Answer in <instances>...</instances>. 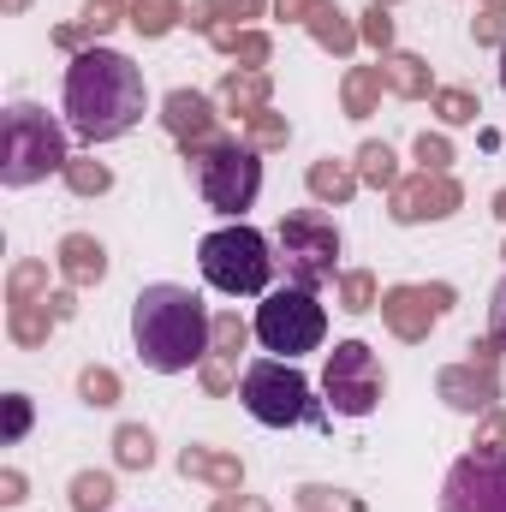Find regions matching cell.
<instances>
[{
  "label": "cell",
  "instance_id": "1",
  "mask_svg": "<svg viewBox=\"0 0 506 512\" xmlns=\"http://www.w3.org/2000/svg\"><path fill=\"white\" fill-rule=\"evenodd\" d=\"M149 108V84H143V66H131L120 48H84L72 54L66 66V114L72 131L84 143H114L126 137Z\"/></svg>",
  "mask_w": 506,
  "mask_h": 512
},
{
  "label": "cell",
  "instance_id": "2",
  "mask_svg": "<svg viewBox=\"0 0 506 512\" xmlns=\"http://www.w3.org/2000/svg\"><path fill=\"white\" fill-rule=\"evenodd\" d=\"M209 340H215V316L203 310V298L191 286L161 280L131 298V346L155 376L197 370L209 358Z\"/></svg>",
  "mask_w": 506,
  "mask_h": 512
},
{
  "label": "cell",
  "instance_id": "3",
  "mask_svg": "<svg viewBox=\"0 0 506 512\" xmlns=\"http://www.w3.org/2000/svg\"><path fill=\"white\" fill-rule=\"evenodd\" d=\"M66 161H72L66 131L48 108H36V102L6 108V131H0V185L6 191L42 185L48 173H66Z\"/></svg>",
  "mask_w": 506,
  "mask_h": 512
},
{
  "label": "cell",
  "instance_id": "4",
  "mask_svg": "<svg viewBox=\"0 0 506 512\" xmlns=\"http://www.w3.org/2000/svg\"><path fill=\"white\" fill-rule=\"evenodd\" d=\"M185 173H191V185L203 191V203L215 209V215H245L256 203V191H262V161H256V149L245 137H209V143H191L185 149Z\"/></svg>",
  "mask_w": 506,
  "mask_h": 512
},
{
  "label": "cell",
  "instance_id": "5",
  "mask_svg": "<svg viewBox=\"0 0 506 512\" xmlns=\"http://www.w3.org/2000/svg\"><path fill=\"white\" fill-rule=\"evenodd\" d=\"M239 399H245V411L262 429H298V423L322 429L328 423L322 399H310V382L292 370V358H256V364H245Z\"/></svg>",
  "mask_w": 506,
  "mask_h": 512
},
{
  "label": "cell",
  "instance_id": "6",
  "mask_svg": "<svg viewBox=\"0 0 506 512\" xmlns=\"http://www.w3.org/2000/svg\"><path fill=\"white\" fill-rule=\"evenodd\" d=\"M274 262H280V256L268 251V239H262L256 227H245V221H233V227H221V233H209V239L197 245L203 280H209L215 292H227V298H256V292H268Z\"/></svg>",
  "mask_w": 506,
  "mask_h": 512
},
{
  "label": "cell",
  "instance_id": "7",
  "mask_svg": "<svg viewBox=\"0 0 506 512\" xmlns=\"http://www.w3.org/2000/svg\"><path fill=\"white\" fill-rule=\"evenodd\" d=\"M274 251L286 262L292 286H328L340 280V227L322 215V209H292L280 215V233H274Z\"/></svg>",
  "mask_w": 506,
  "mask_h": 512
},
{
  "label": "cell",
  "instance_id": "8",
  "mask_svg": "<svg viewBox=\"0 0 506 512\" xmlns=\"http://www.w3.org/2000/svg\"><path fill=\"white\" fill-rule=\"evenodd\" d=\"M322 334H328V310L316 304L310 286H280V292H268V298L256 304V340H262L268 352H280V358L316 352Z\"/></svg>",
  "mask_w": 506,
  "mask_h": 512
},
{
  "label": "cell",
  "instance_id": "9",
  "mask_svg": "<svg viewBox=\"0 0 506 512\" xmlns=\"http://www.w3.org/2000/svg\"><path fill=\"white\" fill-rule=\"evenodd\" d=\"M381 376L376 352L364 346V340H340L334 352H328V370H322V393H328V405H334V417H370L381 405Z\"/></svg>",
  "mask_w": 506,
  "mask_h": 512
},
{
  "label": "cell",
  "instance_id": "10",
  "mask_svg": "<svg viewBox=\"0 0 506 512\" xmlns=\"http://www.w3.org/2000/svg\"><path fill=\"white\" fill-rule=\"evenodd\" d=\"M441 512H506V453H465L441 483Z\"/></svg>",
  "mask_w": 506,
  "mask_h": 512
},
{
  "label": "cell",
  "instance_id": "11",
  "mask_svg": "<svg viewBox=\"0 0 506 512\" xmlns=\"http://www.w3.org/2000/svg\"><path fill=\"white\" fill-rule=\"evenodd\" d=\"M459 203H465V191H459L453 173H411V179H399V185L387 191V215H393L399 227L447 221V215H459Z\"/></svg>",
  "mask_w": 506,
  "mask_h": 512
},
{
  "label": "cell",
  "instance_id": "12",
  "mask_svg": "<svg viewBox=\"0 0 506 512\" xmlns=\"http://www.w3.org/2000/svg\"><path fill=\"white\" fill-rule=\"evenodd\" d=\"M447 310H453V286H387V292H381V322H387V334L405 340V346L429 340V328H435Z\"/></svg>",
  "mask_w": 506,
  "mask_h": 512
},
{
  "label": "cell",
  "instance_id": "13",
  "mask_svg": "<svg viewBox=\"0 0 506 512\" xmlns=\"http://www.w3.org/2000/svg\"><path fill=\"white\" fill-rule=\"evenodd\" d=\"M435 393H441V405H447V411L483 417V411H495V405H501V376H489V370H477V364L465 358V364H447V370L435 376Z\"/></svg>",
  "mask_w": 506,
  "mask_h": 512
},
{
  "label": "cell",
  "instance_id": "14",
  "mask_svg": "<svg viewBox=\"0 0 506 512\" xmlns=\"http://www.w3.org/2000/svg\"><path fill=\"white\" fill-rule=\"evenodd\" d=\"M161 126L173 131L179 149H191V143L221 137V108H215L203 90H167V102H161Z\"/></svg>",
  "mask_w": 506,
  "mask_h": 512
},
{
  "label": "cell",
  "instance_id": "15",
  "mask_svg": "<svg viewBox=\"0 0 506 512\" xmlns=\"http://www.w3.org/2000/svg\"><path fill=\"white\" fill-rule=\"evenodd\" d=\"M54 268L66 274V286L90 292V286H102V280H108V245H102L96 233H66V239H60V251H54Z\"/></svg>",
  "mask_w": 506,
  "mask_h": 512
},
{
  "label": "cell",
  "instance_id": "16",
  "mask_svg": "<svg viewBox=\"0 0 506 512\" xmlns=\"http://www.w3.org/2000/svg\"><path fill=\"white\" fill-rule=\"evenodd\" d=\"M179 471L197 477V483H209L215 495H239L245 489V459L239 453H221V447H185L179 453Z\"/></svg>",
  "mask_w": 506,
  "mask_h": 512
},
{
  "label": "cell",
  "instance_id": "17",
  "mask_svg": "<svg viewBox=\"0 0 506 512\" xmlns=\"http://www.w3.org/2000/svg\"><path fill=\"white\" fill-rule=\"evenodd\" d=\"M304 185H310V197L322 203V209H340V203H352L358 197V167L352 161H340V155H316L310 161V173H304Z\"/></svg>",
  "mask_w": 506,
  "mask_h": 512
},
{
  "label": "cell",
  "instance_id": "18",
  "mask_svg": "<svg viewBox=\"0 0 506 512\" xmlns=\"http://www.w3.org/2000/svg\"><path fill=\"white\" fill-rule=\"evenodd\" d=\"M381 78H387V96H399V102H423V96H435V72H429L423 54H405V48L381 54Z\"/></svg>",
  "mask_w": 506,
  "mask_h": 512
},
{
  "label": "cell",
  "instance_id": "19",
  "mask_svg": "<svg viewBox=\"0 0 506 512\" xmlns=\"http://www.w3.org/2000/svg\"><path fill=\"white\" fill-rule=\"evenodd\" d=\"M304 30H310V36H316V48H328L334 60H346V54L364 42V36H358V24H352V12H340L334 0H316V6H310V18H304Z\"/></svg>",
  "mask_w": 506,
  "mask_h": 512
},
{
  "label": "cell",
  "instance_id": "20",
  "mask_svg": "<svg viewBox=\"0 0 506 512\" xmlns=\"http://www.w3.org/2000/svg\"><path fill=\"white\" fill-rule=\"evenodd\" d=\"M221 108L233 114V120H251L262 108H274V84H268V72H245V66H233L227 78H221Z\"/></svg>",
  "mask_w": 506,
  "mask_h": 512
},
{
  "label": "cell",
  "instance_id": "21",
  "mask_svg": "<svg viewBox=\"0 0 506 512\" xmlns=\"http://www.w3.org/2000/svg\"><path fill=\"white\" fill-rule=\"evenodd\" d=\"M54 328H60V322H54L48 298H36V304H6V334H12V346L36 352V346H48Z\"/></svg>",
  "mask_w": 506,
  "mask_h": 512
},
{
  "label": "cell",
  "instance_id": "22",
  "mask_svg": "<svg viewBox=\"0 0 506 512\" xmlns=\"http://www.w3.org/2000/svg\"><path fill=\"white\" fill-rule=\"evenodd\" d=\"M381 90H387L381 66H352L346 84H340V108H346V120H370V114L381 108Z\"/></svg>",
  "mask_w": 506,
  "mask_h": 512
},
{
  "label": "cell",
  "instance_id": "23",
  "mask_svg": "<svg viewBox=\"0 0 506 512\" xmlns=\"http://www.w3.org/2000/svg\"><path fill=\"white\" fill-rule=\"evenodd\" d=\"M262 6H274V0H191V12H185V24L191 30H215V24H239L245 30V18H262Z\"/></svg>",
  "mask_w": 506,
  "mask_h": 512
},
{
  "label": "cell",
  "instance_id": "24",
  "mask_svg": "<svg viewBox=\"0 0 506 512\" xmlns=\"http://www.w3.org/2000/svg\"><path fill=\"white\" fill-rule=\"evenodd\" d=\"M185 0H131V30L143 36V42H161V36H173L179 24H185Z\"/></svg>",
  "mask_w": 506,
  "mask_h": 512
},
{
  "label": "cell",
  "instance_id": "25",
  "mask_svg": "<svg viewBox=\"0 0 506 512\" xmlns=\"http://www.w3.org/2000/svg\"><path fill=\"white\" fill-rule=\"evenodd\" d=\"M114 465L120 471H149L155 465V435L143 423H120L114 429Z\"/></svg>",
  "mask_w": 506,
  "mask_h": 512
},
{
  "label": "cell",
  "instance_id": "26",
  "mask_svg": "<svg viewBox=\"0 0 506 512\" xmlns=\"http://www.w3.org/2000/svg\"><path fill=\"white\" fill-rule=\"evenodd\" d=\"M352 167H358V179H364L370 191H393V185H399V155H393L387 143H364Z\"/></svg>",
  "mask_w": 506,
  "mask_h": 512
},
{
  "label": "cell",
  "instance_id": "27",
  "mask_svg": "<svg viewBox=\"0 0 506 512\" xmlns=\"http://www.w3.org/2000/svg\"><path fill=\"white\" fill-rule=\"evenodd\" d=\"M376 304H381L376 274H370V268H346V274H340V310H346V316H370Z\"/></svg>",
  "mask_w": 506,
  "mask_h": 512
},
{
  "label": "cell",
  "instance_id": "28",
  "mask_svg": "<svg viewBox=\"0 0 506 512\" xmlns=\"http://www.w3.org/2000/svg\"><path fill=\"white\" fill-rule=\"evenodd\" d=\"M429 108H435L441 126H471V120L483 114V102H477L471 90H459V84H441V90L429 96Z\"/></svg>",
  "mask_w": 506,
  "mask_h": 512
},
{
  "label": "cell",
  "instance_id": "29",
  "mask_svg": "<svg viewBox=\"0 0 506 512\" xmlns=\"http://www.w3.org/2000/svg\"><path fill=\"white\" fill-rule=\"evenodd\" d=\"M6 298H12V304H36V298H48V262H36V256L12 262V274H6Z\"/></svg>",
  "mask_w": 506,
  "mask_h": 512
},
{
  "label": "cell",
  "instance_id": "30",
  "mask_svg": "<svg viewBox=\"0 0 506 512\" xmlns=\"http://www.w3.org/2000/svg\"><path fill=\"white\" fill-rule=\"evenodd\" d=\"M251 346V328H245V316L239 310H221L215 316V340H209V358H227V364H239V352Z\"/></svg>",
  "mask_w": 506,
  "mask_h": 512
},
{
  "label": "cell",
  "instance_id": "31",
  "mask_svg": "<svg viewBox=\"0 0 506 512\" xmlns=\"http://www.w3.org/2000/svg\"><path fill=\"white\" fill-rule=\"evenodd\" d=\"M114 507V477L108 471H78L72 477V512H108Z\"/></svg>",
  "mask_w": 506,
  "mask_h": 512
},
{
  "label": "cell",
  "instance_id": "32",
  "mask_svg": "<svg viewBox=\"0 0 506 512\" xmlns=\"http://www.w3.org/2000/svg\"><path fill=\"white\" fill-rule=\"evenodd\" d=\"M245 143H251L256 155H262V149H286V143H292V120L274 114V108H262V114L245 120Z\"/></svg>",
  "mask_w": 506,
  "mask_h": 512
},
{
  "label": "cell",
  "instance_id": "33",
  "mask_svg": "<svg viewBox=\"0 0 506 512\" xmlns=\"http://www.w3.org/2000/svg\"><path fill=\"white\" fill-rule=\"evenodd\" d=\"M78 24L102 42V36H114L120 24H131V6L126 0H84V12H78Z\"/></svg>",
  "mask_w": 506,
  "mask_h": 512
},
{
  "label": "cell",
  "instance_id": "34",
  "mask_svg": "<svg viewBox=\"0 0 506 512\" xmlns=\"http://www.w3.org/2000/svg\"><path fill=\"white\" fill-rule=\"evenodd\" d=\"M66 185H72L78 197H102V191H114V173H108L102 161H90V155H72V161H66Z\"/></svg>",
  "mask_w": 506,
  "mask_h": 512
},
{
  "label": "cell",
  "instance_id": "35",
  "mask_svg": "<svg viewBox=\"0 0 506 512\" xmlns=\"http://www.w3.org/2000/svg\"><path fill=\"white\" fill-rule=\"evenodd\" d=\"M298 512H364V501L346 495V489H328V483H304L298 489Z\"/></svg>",
  "mask_w": 506,
  "mask_h": 512
},
{
  "label": "cell",
  "instance_id": "36",
  "mask_svg": "<svg viewBox=\"0 0 506 512\" xmlns=\"http://www.w3.org/2000/svg\"><path fill=\"white\" fill-rule=\"evenodd\" d=\"M78 393H84V405L108 411V405H120V376H114L108 364H90V370L78 376Z\"/></svg>",
  "mask_w": 506,
  "mask_h": 512
},
{
  "label": "cell",
  "instance_id": "37",
  "mask_svg": "<svg viewBox=\"0 0 506 512\" xmlns=\"http://www.w3.org/2000/svg\"><path fill=\"white\" fill-rule=\"evenodd\" d=\"M411 155H417V173H447V167H453V143H447V131H423V137L411 143Z\"/></svg>",
  "mask_w": 506,
  "mask_h": 512
},
{
  "label": "cell",
  "instance_id": "38",
  "mask_svg": "<svg viewBox=\"0 0 506 512\" xmlns=\"http://www.w3.org/2000/svg\"><path fill=\"white\" fill-rule=\"evenodd\" d=\"M358 36H364L376 54H393V18H387V6H370V12L358 18Z\"/></svg>",
  "mask_w": 506,
  "mask_h": 512
},
{
  "label": "cell",
  "instance_id": "39",
  "mask_svg": "<svg viewBox=\"0 0 506 512\" xmlns=\"http://www.w3.org/2000/svg\"><path fill=\"white\" fill-rule=\"evenodd\" d=\"M233 60H239L245 72H262V66L274 60V42H268L262 30H245V36H239V48H233Z\"/></svg>",
  "mask_w": 506,
  "mask_h": 512
},
{
  "label": "cell",
  "instance_id": "40",
  "mask_svg": "<svg viewBox=\"0 0 506 512\" xmlns=\"http://www.w3.org/2000/svg\"><path fill=\"white\" fill-rule=\"evenodd\" d=\"M197 376H203V387L221 399V393H233V387H239V364H227V358H203V364H197Z\"/></svg>",
  "mask_w": 506,
  "mask_h": 512
},
{
  "label": "cell",
  "instance_id": "41",
  "mask_svg": "<svg viewBox=\"0 0 506 512\" xmlns=\"http://www.w3.org/2000/svg\"><path fill=\"white\" fill-rule=\"evenodd\" d=\"M477 453H506V411H483V423H477V441H471Z\"/></svg>",
  "mask_w": 506,
  "mask_h": 512
},
{
  "label": "cell",
  "instance_id": "42",
  "mask_svg": "<svg viewBox=\"0 0 506 512\" xmlns=\"http://www.w3.org/2000/svg\"><path fill=\"white\" fill-rule=\"evenodd\" d=\"M30 435V393H6V447Z\"/></svg>",
  "mask_w": 506,
  "mask_h": 512
},
{
  "label": "cell",
  "instance_id": "43",
  "mask_svg": "<svg viewBox=\"0 0 506 512\" xmlns=\"http://www.w3.org/2000/svg\"><path fill=\"white\" fill-rule=\"evenodd\" d=\"M471 36H477V48H506V12H477L471 18Z\"/></svg>",
  "mask_w": 506,
  "mask_h": 512
},
{
  "label": "cell",
  "instance_id": "44",
  "mask_svg": "<svg viewBox=\"0 0 506 512\" xmlns=\"http://www.w3.org/2000/svg\"><path fill=\"white\" fill-rule=\"evenodd\" d=\"M54 48H66V54H84V48H96V36H90L84 24H60V30H54Z\"/></svg>",
  "mask_w": 506,
  "mask_h": 512
},
{
  "label": "cell",
  "instance_id": "45",
  "mask_svg": "<svg viewBox=\"0 0 506 512\" xmlns=\"http://www.w3.org/2000/svg\"><path fill=\"white\" fill-rule=\"evenodd\" d=\"M489 340L506 352V280L495 286V298H489Z\"/></svg>",
  "mask_w": 506,
  "mask_h": 512
},
{
  "label": "cell",
  "instance_id": "46",
  "mask_svg": "<svg viewBox=\"0 0 506 512\" xmlns=\"http://www.w3.org/2000/svg\"><path fill=\"white\" fill-rule=\"evenodd\" d=\"M48 310H54V322H72V316H78V286H66V292H48Z\"/></svg>",
  "mask_w": 506,
  "mask_h": 512
},
{
  "label": "cell",
  "instance_id": "47",
  "mask_svg": "<svg viewBox=\"0 0 506 512\" xmlns=\"http://www.w3.org/2000/svg\"><path fill=\"white\" fill-rule=\"evenodd\" d=\"M471 364L495 376V370H501V346H495V340H471Z\"/></svg>",
  "mask_w": 506,
  "mask_h": 512
},
{
  "label": "cell",
  "instance_id": "48",
  "mask_svg": "<svg viewBox=\"0 0 506 512\" xmlns=\"http://www.w3.org/2000/svg\"><path fill=\"white\" fill-rule=\"evenodd\" d=\"M18 501H24V471L6 465V471H0V507H18Z\"/></svg>",
  "mask_w": 506,
  "mask_h": 512
},
{
  "label": "cell",
  "instance_id": "49",
  "mask_svg": "<svg viewBox=\"0 0 506 512\" xmlns=\"http://www.w3.org/2000/svg\"><path fill=\"white\" fill-rule=\"evenodd\" d=\"M209 512H268V501L262 495H221Z\"/></svg>",
  "mask_w": 506,
  "mask_h": 512
},
{
  "label": "cell",
  "instance_id": "50",
  "mask_svg": "<svg viewBox=\"0 0 506 512\" xmlns=\"http://www.w3.org/2000/svg\"><path fill=\"white\" fill-rule=\"evenodd\" d=\"M310 6H316V0H274V18H286V24H304V18H310Z\"/></svg>",
  "mask_w": 506,
  "mask_h": 512
},
{
  "label": "cell",
  "instance_id": "51",
  "mask_svg": "<svg viewBox=\"0 0 506 512\" xmlns=\"http://www.w3.org/2000/svg\"><path fill=\"white\" fill-rule=\"evenodd\" d=\"M495 215L506 221V191H495Z\"/></svg>",
  "mask_w": 506,
  "mask_h": 512
},
{
  "label": "cell",
  "instance_id": "52",
  "mask_svg": "<svg viewBox=\"0 0 506 512\" xmlns=\"http://www.w3.org/2000/svg\"><path fill=\"white\" fill-rule=\"evenodd\" d=\"M24 6H30V0H6V12H24Z\"/></svg>",
  "mask_w": 506,
  "mask_h": 512
},
{
  "label": "cell",
  "instance_id": "53",
  "mask_svg": "<svg viewBox=\"0 0 506 512\" xmlns=\"http://www.w3.org/2000/svg\"><path fill=\"white\" fill-rule=\"evenodd\" d=\"M483 6H489V12H506V0H483Z\"/></svg>",
  "mask_w": 506,
  "mask_h": 512
},
{
  "label": "cell",
  "instance_id": "54",
  "mask_svg": "<svg viewBox=\"0 0 506 512\" xmlns=\"http://www.w3.org/2000/svg\"><path fill=\"white\" fill-rule=\"evenodd\" d=\"M501 90H506V48H501Z\"/></svg>",
  "mask_w": 506,
  "mask_h": 512
},
{
  "label": "cell",
  "instance_id": "55",
  "mask_svg": "<svg viewBox=\"0 0 506 512\" xmlns=\"http://www.w3.org/2000/svg\"><path fill=\"white\" fill-rule=\"evenodd\" d=\"M376 6H393V0H376Z\"/></svg>",
  "mask_w": 506,
  "mask_h": 512
},
{
  "label": "cell",
  "instance_id": "56",
  "mask_svg": "<svg viewBox=\"0 0 506 512\" xmlns=\"http://www.w3.org/2000/svg\"><path fill=\"white\" fill-rule=\"evenodd\" d=\"M501 256H506V251H501Z\"/></svg>",
  "mask_w": 506,
  "mask_h": 512
}]
</instances>
